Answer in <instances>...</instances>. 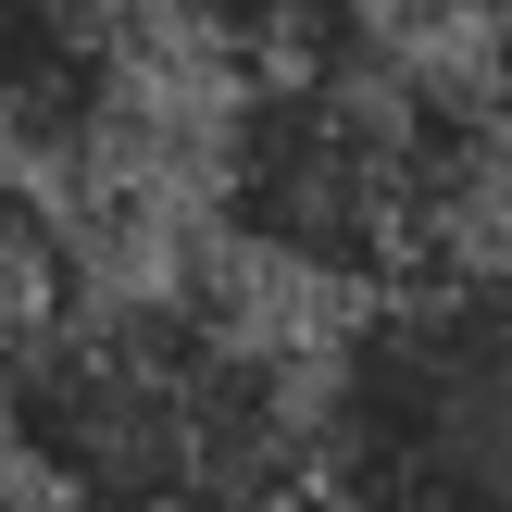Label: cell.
Returning a JSON list of instances; mask_svg holds the SVG:
<instances>
[{
  "mask_svg": "<svg viewBox=\"0 0 512 512\" xmlns=\"http://www.w3.org/2000/svg\"><path fill=\"white\" fill-rule=\"evenodd\" d=\"M200 225L238 275L338 313L488 250L500 163L475 63H425L388 25H350L300 63L238 75L200 138Z\"/></svg>",
  "mask_w": 512,
  "mask_h": 512,
  "instance_id": "7a4b0ae2",
  "label": "cell"
},
{
  "mask_svg": "<svg viewBox=\"0 0 512 512\" xmlns=\"http://www.w3.org/2000/svg\"><path fill=\"white\" fill-rule=\"evenodd\" d=\"M125 0H0V163L63 175L125 138Z\"/></svg>",
  "mask_w": 512,
  "mask_h": 512,
  "instance_id": "277c9868",
  "label": "cell"
},
{
  "mask_svg": "<svg viewBox=\"0 0 512 512\" xmlns=\"http://www.w3.org/2000/svg\"><path fill=\"white\" fill-rule=\"evenodd\" d=\"M475 113H488V163H500V213H512V13L475 50Z\"/></svg>",
  "mask_w": 512,
  "mask_h": 512,
  "instance_id": "8992f818",
  "label": "cell"
},
{
  "mask_svg": "<svg viewBox=\"0 0 512 512\" xmlns=\"http://www.w3.org/2000/svg\"><path fill=\"white\" fill-rule=\"evenodd\" d=\"M313 512H512V250L350 300L313 350Z\"/></svg>",
  "mask_w": 512,
  "mask_h": 512,
  "instance_id": "3957f363",
  "label": "cell"
},
{
  "mask_svg": "<svg viewBox=\"0 0 512 512\" xmlns=\"http://www.w3.org/2000/svg\"><path fill=\"white\" fill-rule=\"evenodd\" d=\"M150 13H163L175 38H200L225 75L300 63V50H325V38H350V25H375L363 0H150Z\"/></svg>",
  "mask_w": 512,
  "mask_h": 512,
  "instance_id": "5b68a950",
  "label": "cell"
},
{
  "mask_svg": "<svg viewBox=\"0 0 512 512\" xmlns=\"http://www.w3.org/2000/svg\"><path fill=\"white\" fill-rule=\"evenodd\" d=\"M0 475L50 512H313V363L200 275L0 325Z\"/></svg>",
  "mask_w": 512,
  "mask_h": 512,
  "instance_id": "6da1fadb",
  "label": "cell"
}]
</instances>
